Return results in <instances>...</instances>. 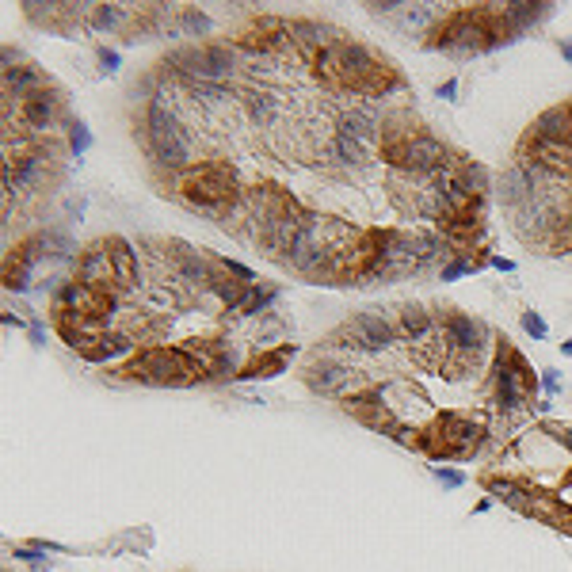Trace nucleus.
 <instances>
[{"mask_svg":"<svg viewBox=\"0 0 572 572\" xmlns=\"http://www.w3.org/2000/svg\"><path fill=\"white\" fill-rule=\"evenodd\" d=\"M233 69L156 61L134 138L164 198L313 286L409 283L492 263V176L416 107L409 76L359 34L248 12Z\"/></svg>","mask_w":572,"mask_h":572,"instance_id":"obj_1","label":"nucleus"},{"mask_svg":"<svg viewBox=\"0 0 572 572\" xmlns=\"http://www.w3.org/2000/svg\"><path fill=\"white\" fill-rule=\"evenodd\" d=\"M278 286L183 237L107 233L50 298V325L114 382L187 389L278 378L298 343Z\"/></svg>","mask_w":572,"mask_h":572,"instance_id":"obj_2","label":"nucleus"},{"mask_svg":"<svg viewBox=\"0 0 572 572\" xmlns=\"http://www.w3.org/2000/svg\"><path fill=\"white\" fill-rule=\"evenodd\" d=\"M317 397L427 462H473L534 424L538 374L477 313L442 302L359 309L305 351Z\"/></svg>","mask_w":572,"mask_h":572,"instance_id":"obj_3","label":"nucleus"},{"mask_svg":"<svg viewBox=\"0 0 572 572\" xmlns=\"http://www.w3.org/2000/svg\"><path fill=\"white\" fill-rule=\"evenodd\" d=\"M76 126L69 92L23 50L4 46V229L34 221L61 191Z\"/></svg>","mask_w":572,"mask_h":572,"instance_id":"obj_4","label":"nucleus"},{"mask_svg":"<svg viewBox=\"0 0 572 572\" xmlns=\"http://www.w3.org/2000/svg\"><path fill=\"white\" fill-rule=\"evenodd\" d=\"M496 198L519 245L572 263V99L546 107L523 130Z\"/></svg>","mask_w":572,"mask_h":572,"instance_id":"obj_5","label":"nucleus"},{"mask_svg":"<svg viewBox=\"0 0 572 572\" xmlns=\"http://www.w3.org/2000/svg\"><path fill=\"white\" fill-rule=\"evenodd\" d=\"M481 489L519 515L572 534V424L534 420L477 473Z\"/></svg>","mask_w":572,"mask_h":572,"instance_id":"obj_6","label":"nucleus"},{"mask_svg":"<svg viewBox=\"0 0 572 572\" xmlns=\"http://www.w3.org/2000/svg\"><path fill=\"white\" fill-rule=\"evenodd\" d=\"M553 4H450L424 31V50L447 54H489L496 46L515 42L527 27L549 16Z\"/></svg>","mask_w":572,"mask_h":572,"instance_id":"obj_7","label":"nucleus"},{"mask_svg":"<svg viewBox=\"0 0 572 572\" xmlns=\"http://www.w3.org/2000/svg\"><path fill=\"white\" fill-rule=\"evenodd\" d=\"M431 477L442 484V489H462V484H466V473H462V469H447V466H431Z\"/></svg>","mask_w":572,"mask_h":572,"instance_id":"obj_8","label":"nucleus"},{"mask_svg":"<svg viewBox=\"0 0 572 572\" xmlns=\"http://www.w3.org/2000/svg\"><path fill=\"white\" fill-rule=\"evenodd\" d=\"M523 328L534 336V340H546V320H542L534 309H527V313H523Z\"/></svg>","mask_w":572,"mask_h":572,"instance_id":"obj_9","label":"nucleus"},{"mask_svg":"<svg viewBox=\"0 0 572 572\" xmlns=\"http://www.w3.org/2000/svg\"><path fill=\"white\" fill-rule=\"evenodd\" d=\"M542 385L546 393H557V370H542Z\"/></svg>","mask_w":572,"mask_h":572,"instance_id":"obj_10","label":"nucleus"},{"mask_svg":"<svg viewBox=\"0 0 572 572\" xmlns=\"http://www.w3.org/2000/svg\"><path fill=\"white\" fill-rule=\"evenodd\" d=\"M454 92H458V84H454V81L439 84V99H450V96H454Z\"/></svg>","mask_w":572,"mask_h":572,"instance_id":"obj_11","label":"nucleus"},{"mask_svg":"<svg viewBox=\"0 0 572 572\" xmlns=\"http://www.w3.org/2000/svg\"><path fill=\"white\" fill-rule=\"evenodd\" d=\"M492 267H500V271H515V263H511V260H504V256H492Z\"/></svg>","mask_w":572,"mask_h":572,"instance_id":"obj_12","label":"nucleus"},{"mask_svg":"<svg viewBox=\"0 0 572 572\" xmlns=\"http://www.w3.org/2000/svg\"><path fill=\"white\" fill-rule=\"evenodd\" d=\"M561 54H564V61L572 65V42H564V46H561Z\"/></svg>","mask_w":572,"mask_h":572,"instance_id":"obj_13","label":"nucleus"},{"mask_svg":"<svg viewBox=\"0 0 572 572\" xmlns=\"http://www.w3.org/2000/svg\"><path fill=\"white\" fill-rule=\"evenodd\" d=\"M561 351H564V355H572V340H564V343H561Z\"/></svg>","mask_w":572,"mask_h":572,"instance_id":"obj_14","label":"nucleus"}]
</instances>
